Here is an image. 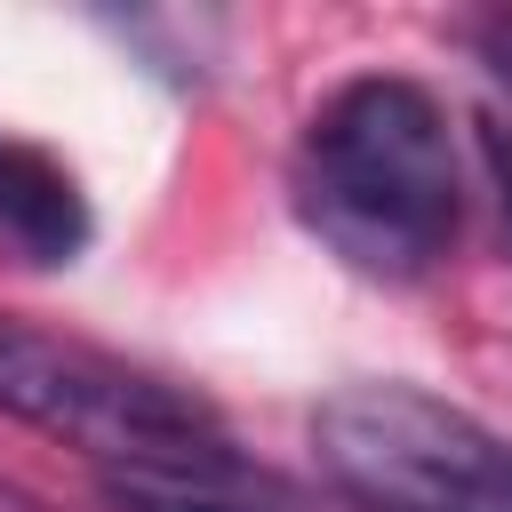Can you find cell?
I'll return each instance as SVG.
<instances>
[{"label": "cell", "instance_id": "cell-1", "mask_svg": "<svg viewBox=\"0 0 512 512\" xmlns=\"http://www.w3.org/2000/svg\"><path fill=\"white\" fill-rule=\"evenodd\" d=\"M288 192L304 232L368 280H424L464 232L456 128L440 96L400 72H360L312 104Z\"/></svg>", "mask_w": 512, "mask_h": 512}, {"label": "cell", "instance_id": "cell-2", "mask_svg": "<svg viewBox=\"0 0 512 512\" xmlns=\"http://www.w3.org/2000/svg\"><path fill=\"white\" fill-rule=\"evenodd\" d=\"M312 464L352 512H512V432L424 384L328 392Z\"/></svg>", "mask_w": 512, "mask_h": 512}, {"label": "cell", "instance_id": "cell-3", "mask_svg": "<svg viewBox=\"0 0 512 512\" xmlns=\"http://www.w3.org/2000/svg\"><path fill=\"white\" fill-rule=\"evenodd\" d=\"M0 416L80 448L96 472H128V464H160V456L232 440L224 416L192 384H168L104 344L24 328V320H0Z\"/></svg>", "mask_w": 512, "mask_h": 512}, {"label": "cell", "instance_id": "cell-4", "mask_svg": "<svg viewBox=\"0 0 512 512\" xmlns=\"http://www.w3.org/2000/svg\"><path fill=\"white\" fill-rule=\"evenodd\" d=\"M96 240L80 176L24 136H0V264L8 272H64Z\"/></svg>", "mask_w": 512, "mask_h": 512}, {"label": "cell", "instance_id": "cell-5", "mask_svg": "<svg viewBox=\"0 0 512 512\" xmlns=\"http://www.w3.org/2000/svg\"><path fill=\"white\" fill-rule=\"evenodd\" d=\"M96 496H104V512H312L280 472L240 456L232 440L160 456V464H128V472H96Z\"/></svg>", "mask_w": 512, "mask_h": 512}, {"label": "cell", "instance_id": "cell-6", "mask_svg": "<svg viewBox=\"0 0 512 512\" xmlns=\"http://www.w3.org/2000/svg\"><path fill=\"white\" fill-rule=\"evenodd\" d=\"M472 56H480V72H488V88H496V120H512V8H496V16H480L472 24Z\"/></svg>", "mask_w": 512, "mask_h": 512}, {"label": "cell", "instance_id": "cell-7", "mask_svg": "<svg viewBox=\"0 0 512 512\" xmlns=\"http://www.w3.org/2000/svg\"><path fill=\"white\" fill-rule=\"evenodd\" d=\"M0 512H64V504H48L40 488H24L16 472H0Z\"/></svg>", "mask_w": 512, "mask_h": 512}]
</instances>
